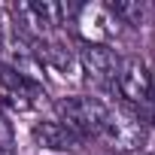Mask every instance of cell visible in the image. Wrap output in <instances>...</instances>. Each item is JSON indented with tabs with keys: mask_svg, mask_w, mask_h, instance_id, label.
I'll list each match as a JSON object with an SVG mask.
<instances>
[{
	"mask_svg": "<svg viewBox=\"0 0 155 155\" xmlns=\"http://www.w3.org/2000/svg\"><path fill=\"white\" fill-rule=\"evenodd\" d=\"M116 88L122 94V104H131V107L152 104V73H149V67L140 58H122Z\"/></svg>",
	"mask_w": 155,
	"mask_h": 155,
	"instance_id": "4",
	"label": "cell"
},
{
	"mask_svg": "<svg viewBox=\"0 0 155 155\" xmlns=\"http://www.w3.org/2000/svg\"><path fill=\"white\" fill-rule=\"evenodd\" d=\"M0 88H3L6 97H15L18 107H28L34 97L43 94V88H40L34 79H28L21 70H15V67H9V64H0Z\"/></svg>",
	"mask_w": 155,
	"mask_h": 155,
	"instance_id": "7",
	"label": "cell"
},
{
	"mask_svg": "<svg viewBox=\"0 0 155 155\" xmlns=\"http://www.w3.org/2000/svg\"><path fill=\"white\" fill-rule=\"evenodd\" d=\"M79 67L88 79L101 88H116V76H119V64L122 58L107 46V43H82L76 49Z\"/></svg>",
	"mask_w": 155,
	"mask_h": 155,
	"instance_id": "3",
	"label": "cell"
},
{
	"mask_svg": "<svg viewBox=\"0 0 155 155\" xmlns=\"http://www.w3.org/2000/svg\"><path fill=\"white\" fill-rule=\"evenodd\" d=\"M58 110V122L64 128H70L76 137H104L107 128V116L110 107L97 97H85V94H73V97H61L55 104Z\"/></svg>",
	"mask_w": 155,
	"mask_h": 155,
	"instance_id": "1",
	"label": "cell"
},
{
	"mask_svg": "<svg viewBox=\"0 0 155 155\" xmlns=\"http://www.w3.org/2000/svg\"><path fill=\"white\" fill-rule=\"evenodd\" d=\"M73 25H76V31L82 34V43H104V40L116 37V31H119L116 15L110 12V6H101V3L76 6Z\"/></svg>",
	"mask_w": 155,
	"mask_h": 155,
	"instance_id": "5",
	"label": "cell"
},
{
	"mask_svg": "<svg viewBox=\"0 0 155 155\" xmlns=\"http://www.w3.org/2000/svg\"><path fill=\"white\" fill-rule=\"evenodd\" d=\"M110 12L116 15L119 25H143V15H146L140 3H110Z\"/></svg>",
	"mask_w": 155,
	"mask_h": 155,
	"instance_id": "9",
	"label": "cell"
},
{
	"mask_svg": "<svg viewBox=\"0 0 155 155\" xmlns=\"http://www.w3.org/2000/svg\"><path fill=\"white\" fill-rule=\"evenodd\" d=\"M12 140H15V131H12V122H9V116L0 110V149H9L12 146Z\"/></svg>",
	"mask_w": 155,
	"mask_h": 155,
	"instance_id": "10",
	"label": "cell"
},
{
	"mask_svg": "<svg viewBox=\"0 0 155 155\" xmlns=\"http://www.w3.org/2000/svg\"><path fill=\"white\" fill-rule=\"evenodd\" d=\"M110 149L116 152H137L143 143H146V119L137 107L131 104H116L110 107V116H107V128H104V137Z\"/></svg>",
	"mask_w": 155,
	"mask_h": 155,
	"instance_id": "2",
	"label": "cell"
},
{
	"mask_svg": "<svg viewBox=\"0 0 155 155\" xmlns=\"http://www.w3.org/2000/svg\"><path fill=\"white\" fill-rule=\"evenodd\" d=\"M0 155H15V152L12 149H0Z\"/></svg>",
	"mask_w": 155,
	"mask_h": 155,
	"instance_id": "12",
	"label": "cell"
},
{
	"mask_svg": "<svg viewBox=\"0 0 155 155\" xmlns=\"http://www.w3.org/2000/svg\"><path fill=\"white\" fill-rule=\"evenodd\" d=\"M6 12H3V6H0V49H3V43H6Z\"/></svg>",
	"mask_w": 155,
	"mask_h": 155,
	"instance_id": "11",
	"label": "cell"
},
{
	"mask_svg": "<svg viewBox=\"0 0 155 155\" xmlns=\"http://www.w3.org/2000/svg\"><path fill=\"white\" fill-rule=\"evenodd\" d=\"M34 140L46 149H58V152H67V149H76L79 146V137H76L70 128H64L61 122H40L34 128Z\"/></svg>",
	"mask_w": 155,
	"mask_h": 155,
	"instance_id": "8",
	"label": "cell"
},
{
	"mask_svg": "<svg viewBox=\"0 0 155 155\" xmlns=\"http://www.w3.org/2000/svg\"><path fill=\"white\" fill-rule=\"evenodd\" d=\"M31 46H34V55H37L43 64H49V67H55V70H61V73H70L73 67H79L76 49L70 46V40H67L61 31H55V34H49V37L31 43Z\"/></svg>",
	"mask_w": 155,
	"mask_h": 155,
	"instance_id": "6",
	"label": "cell"
}]
</instances>
